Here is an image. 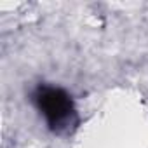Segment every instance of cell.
Instances as JSON below:
<instances>
[{
	"mask_svg": "<svg viewBox=\"0 0 148 148\" xmlns=\"http://www.w3.org/2000/svg\"><path fill=\"white\" fill-rule=\"evenodd\" d=\"M33 103L44 115L45 124L52 132L70 131L77 124V112L71 96L54 86H38L33 92Z\"/></svg>",
	"mask_w": 148,
	"mask_h": 148,
	"instance_id": "cell-1",
	"label": "cell"
}]
</instances>
